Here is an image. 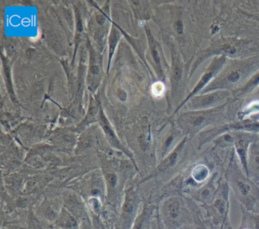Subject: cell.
I'll return each mask as SVG.
<instances>
[{"label":"cell","mask_w":259,"mask_h":229,"mask_svg":"<svg viewBox=\"0 0 259 229\" xmlns=\"http://www.w3.org/2000/svg\"><path fill=\"white\" fill-rule=\"evenodd\" d=\"M226 177L241 206L249 212L259 213V186L236 164L230 165Z\"/></svg>","instance_id":"cell-1"},{"label":"cell","mask_w":259,"mask_h":229,"mask_svg":"<svg viewBox=\"0 0 259 229\" xmlns=\"http://www.w3.org/2000/svg\"><path fill=\"white\" fill-rule=\"evenodd\" d=\"M257 60L245 61L233 60L230 64L224 65L219 75L201 93H209L214 90L236 89V86L248 77L257 66Z\"/></svg>","instance_id":"cell-2"},{"label":"cell","mask_w":259,"mask_h":229,"mask_svg":"<svg viewBox=\"0 0 259 229\" xmlns=\"http://www.w3.org/2000/svg\"><path fill=\"white\" fill-rule=\"evenodd\" d=\"M163 222L169 229H179L194 222L193 211L184 199L172 197L163 202L161 209Z\"/></svg>","instance_id":"cell-3"},{"label":"cell","mask_w":259,"mask_h":229,"mask_svg":"<svg viewBox=\"0 0 259 229\" xmlns=\"http://www.w3.org/2000/svg\"><path fill=\"white\" fill-rule=\"evenodd\" d=\"M224 106L183 113L179 118V124L192 137L204 127L213 124L224 113Z\"/></svg>","instance_id":"cell-4"},{"label":"cell","mask_w":259,"mask_h":229,"mask_svg":"<svg viewBox=\"0 0 259 229\" xmlns=\"http://www.w3.org/2000/svg\"><path fill=\"white\" fill-rule=\"evenodd\" d=\"M228 183L220 184L218 194L211 204L206 206L207 215L211 217L214 224H225L228 218L229 209H230V200H229Z\"/></svg>","instance_id":"cell-5"},{"label":"cell","mask_w":259,"mask_h":229,"mask_svg":"<svg viewBox=\"0 0 259 229\" xmlns=\"http://www.w3.org/2000/svg\"><path fill=\"white\" fill-rule=\"evenodd\" d=\"M226 62H227V57L224 55L218 56V57H215L213 59L210 66L207 67L205 72L203 74L202 77L200 79L198 84L195 86L192 92L188 95L187 98L179 106L175 113L181 108L182 106L184 105L186 102H188L189 100L192 99L193 97L195 96L197 93H198L200 91L202 90L206 86H207L210 80H213L214 77L218 75V73L221 72V69H223L224 65H225Z\"/></svg>","instance_id":"cell-6"},{"label":"cell","mask_w":259,"mask_h":229,"mask_svg":"<svg viewBox=\"0 0 259 229\" xmlns=\"http://www.w3.org/2000/svg\"><path fill=\"white\" fill-rule=\"evenodd\" d=\"M230 95L227 90H217L209 92L206 95L195 96L191 99V107L193 110H207L213 108L215 105L222 102Z\"/></svg>","instance_id":"cell-7"},{"label":"cell","mask_w":259,"mask_h":229,"mask_svg":"<svg viewBox=\"0 0 259 229\" xmlns=\"http://www.w3.org/2000/svg\"><path fill=\"white\" fill-rule=\"evenodd\" d=\"M247 130V131H259V124H256V123L248 122H242L238 123V124H230V125L224 126V127H218L216 129H212V130H209V131L205 132V133H201L199 139V145L200 147L201 145H204L207 142H210L212 139H214L217 136L221 134V133H224L227 132V130Z\"/></svg>","instance_id":"cell-8"},{"label":"cell","mask_w":259,"mask_h":229,"mask_svg":"<svg viewBox=\"0 0 259 229\" xmlns=\"http://www.w3.org/2000/svg\"><path fill=\"white\" fill-rule=\"evenodd\" d=\"M219 186L220 184H215L214 177H212L204 186L192 192L193 194H191V197H192V200L201 203L206 207L213 203L218 194Z\"/></svg>","instance_id":"cell-9"},{"label":"cell","mask_w":259,"mask_h":229,"mask_svg":"<svg viewBox=\"0 0 259 229\" xmlns=\"http://www.w3.org/2000/svg\"><path fill=\"white\" fill-rule=\"evenodd\" d=\"M101 63L100 57L93 48H90V66L88 73V89L94 93L99 86L101 80Z\"/></svg>","instance_id":"cell-10"},{"label":"cell","mask_w":259,"mask_h":229,"mask_svg":"<svg viewBox=\"0 0 259 229\" xmlns=\"http://www.w3.org/2000/svg\"><path fill=\"white\" fill-rule=\"evenodd\" d=\"M98 123H99L100 126H101L102 130H104V134H105L106 137H107V139L108 140L110 145L113 146V148H116V149L125 153L130 159H133V156H132L131 153L122 145L119 139H118L117 136H116V133H115L113 129L112 128L111 125H110V122H109L108 120H107V117L104 114L102 107H101V110H100Z\"/></svg>","instance_id":"cell-11"},{"label":"cell","mask_w":259,"mask_h":229,"mask_svg":"<svg viewBox=\"0 0 259 229\" xmlns=\"http://www.w3.org/2000/svg\"><path fill=\"white\" fill-rule=\"evenodd\" d=\"M252 136H248V134L236 135V138H233L234 142L235 149L239 156L240 160L241 165H242V169L245 174H248V153L249 150V145L252 142ZM248 176V175H247Z\"/></svg>","instance_id":"cell-12"},{"label":"cell","mask_w":259,"mask_h":229,"mask_svg":"<svg viewBox=\"0 0 259 229\" xmlns=\"http://www.w3.org/2000/svg\"><path fill=\"white\" fill-rule=\"evenodd\" d=\"M248 177L259 186V143H253L248 153Z\"/></svg>","instance_id":"cell-13"},{"label":"cell","mask_w":259,"mask_h":229,"mask_svg":"<svg viewBox=\"0 0 259 229\" xmlns=\"http://www.w3.org/2000/svg\"><path fill=\"white\" fill-rule=\"evenodd\" d=\"M186 141H187V137H185L184 139L182 140V142L176 147L175 149L158 165L157 171H156V174L163 172V171H166V170L169 169V168H174V167L177 165L179 158H180V155L182 154V151H183V148H184L185 144L186 143Z\"/></svg>","instance_id":"cell-14"},{"label":"cell","mask_w":259,"mask_h":229,"mask_svg":"<svg viewBox=\"0 0 259 229\" xmlns=\"http://www.w3.org/2000/svg\"><path fill=\"white\" fill-rule=\"evenodd\" d=\"M145 31H146L147 37H148V45H149L150 51H151V54L152 56L153 60L155 63L156 66H157V75L160 78H163V72L162 69L161 60H160V54H159L157 48V42L151 33V30L149 28H145Z\"/></svg>","instance_id":"cell-15"},{"label":"cell","mask_w":259,"mask_h":229,"mask_svg":"<svg viewBox=\"0 0 259 229\" xmlns=\"http://www.w3.org/2000/svg\"><path fill=\"white\" fill-rule=\"evenodd\" d=\"M242 220L239 228L259 229V213L249 212L241 206Z\"/></svg>","instance_id":"cell-16"},{"label":"cell","mask_w":259,"mask_h":229,"mask_svg":"<svg viewBox=\"0 0 259 229\" xmlns=\"http://www.w3.org/2000/svg\"><path fill=\"white\" fill-rule=\"evenodd\" d=\"M101 107V103L97 98H91L90 105H89L87 115L84 121L80 124V127H84L92 123L98 121Z\"/></svg>","instance_id":"cell-17"},{"label":"cell","mask_w":259,"mask_h":229,"mask_svg":"<svg viewBox=\"0 0 259 229\" xmlns=\"http://www.w3.org/2000/svg\"><path fill=\"white\" fill-rule=\"evenodd\" d=\"M183 66L179 57L172 53V73H171V83H172V92L177 90L179 83L183 77Z\"/></svg>","instance_id":"cell-18"},{"label":"cell","mask_w":259,"mask_h":229,"mask_svg":"<svg viewBox=\"0 0 259 229\" xmlns=\"http://www.w3.org/2000/svg\"><path fill=\"white\" fill-rule=\"evenodd\" d=\"M117 25L113 24V26L110 31V36H109V56H108V65H107V72L110 69V62H111L112 57L114 54L115 50L119 43V39L121 37L120 31L118 29Z\"/></svg>","instance_id":"cell-19"},{"label":"cell","mask_w":259,"mask_h":229,"mask_svg":"<svg viewBox=\"0 0 259 229\" xmlns=\"http://www.w3.org/2000/svg\"><path fill=\"white\" fill-rule=\"evenodd\" d=\"M2 61L6 86H7V90H8L9 94H10L13 102L17 103L18 100L16 98V94H15L14 88H13V82H12L11 69H10V66H9L8 63H7V59L4 58V56L2 57Z\"/></svg>","instance_id":"cell-20"},{"label":"cell","mask_w":259,"mask_h":229,"mask_svg":"<svg viewBox=\"0 0 259 229\" xmlns=\"http://www.w3.org/2000/svg\"><path fill=\"white\" fill-rule=\"evenodd\" d=\"M209 175V170L204 165H199L193 168L191 173V179L196 183H201L207 180Z\"/></svg>","instance_id":"cell-21"},{"label":"cell","mask_w":259,"mask_h":229,"mask_svg":"<svg viewBox=\"0 0 259 229\" xmlns=\"http://www.w3.org/2000/svg\"><path fill=\"white\" fill-rule=\"evenodd\" d=\"M75 19H76V31H75V51H74V59L75 57V54H76L77 49H78V45H79L80 42H81V36L83 34V24L82 19H81V13H80L79 10L75 7Z\"/></svg>","instance_id":"cell-22"},{"label":"cell","mask_w":259,"mask_h":229,"mask_svg":"<svg viewBox=\"0 0 259 229\" xmlns=\"http://www.w3.org/2000/svg\"><path fill=\"white\" fill-rule=\"evenodd\" d=\"M258 85L259 72H257L248 80L246 84L244 85L242 87L239 89H240V90H238L237 92H236V94H237V95H239V96H240V95H245V94L250 93V92H252Z\"/></svg>","instance_id":"cell-23"},{"label":"cell","mask_w":259,"mask_h":229,"mask_svg":"<svg viewBox=\"0 0 259 229\" xmlns=\"http://www.w3.org/2000/svg\"><path fill=\"white\" fill-rule=\"evenodd\" d=\"M136 197L135 194L133 193H128L127 194L126 198H125V203H124L123 208H122V211H123L124 214L128 215H131L133 213L135 209H136Z\"/></svg>","instance_id":"cell-24"},{"label":"cell","mask_w":259,"mask_h":229,"mask_svg":"<svg viewBox=\"0 0 259 229\" xmlns=\"http://www.w3.org/2000/svg\"><path fill=\"white\" fill-rule=\"evenodd\" d=\"M192 211H193L194 223H195V229H207L205 224H204L202 220L198 215V212L194 210V209H192Z\"/></svg>","instance_id":"cell-25"},{"label":"cell","mask_w":259,"mask_h":229,"mask_svg":"<svg viewBox=\"0 0 259 229\" xmlns=\"http://www.w3.org/2000/svg\"><path fill=\"white\" fill-rule=\"evenodd\" d=\"M106 180H107L109 186L112 188L115 187L117 184V176L115 174L109 173L106 175Z\"/></svg>","instance_id":"cell-26"},{"label":"cell","mask_w":259,"mask_h":229,"mask_svg":"<svg viewBox=\"0 0 259 229\" xmlns=\"http://www.w3.org/2000/svg\"><path fill=\"white\" fill-rule=\"evenodd\" d=\"M89 204H90L91 208L94 212H99L100 209H101V203L98 199L91 198L89 200Z\"/></svg>","instance_id":"cell-27"},{"label":"cell","mask_w":259,"mask_h":229,"mask_svg":"<svg viewBox=\"0 0 259 229\" xmlns=\"http://www.w3.org/2000/svg\"><path fill=\"white\" fill-rule=\"evenodd\" d=\"M174 28H175L176 32L179 34V35H182L184 31V25H183V22L181 20H178L176 22L174 25Z\"/></svg>","instance_id":"cell-28"},{"label":"cell","mask_w":259,"mask_h":229,"mask_svg":"<svg viewBox=\"0 0 259 229\" xmlns=\"http://www.w3.org/2000/svg\"><path fill=\"white\" fill-rule=\"evenodd\" d=\"M254 110H258L259 111V103H255V104H251L249 107H248V108L245 110V111L244 112V114L247 115L249 114V113H252Z\"/></svg>","instance_id":"cell-29"},{"label":"cell","mask_w":259,"mask_h":229,"mask_svg":"<svg viewBox=\"0 0 259 229\" xmlns=\"http://www.w3.org/2000/svg\"><path fill=\"white\" fill-rule=\"evenodd\" d=\"M117 96L119 100L122 101H125L127 99V94L123 89H118Z\"/></svg>","instance_id":"cell-30"},{"label":"cell","mask_w":259,"mask_h":229,"mask_svg":"<svg viewBox=\"0 0 259 229\" xmlns=\"http://www.w3.org/2000/svg\"><path fill=\"white\" fill-rule=\"evenodd\" d=\"M224 224H223L222 226H221V229H223V227H224Z\"/></svg>","instance_id":"cell-31"}]
</instances>
